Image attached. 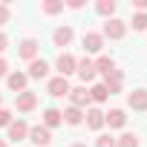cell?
I'll return each mask as SVG.
<instances>
[{
    "mask_svg": "<svg viewBox=\"0 0 147 147\" xmlns=\"http://www.w3.org/2000/svg\"><path fill=\"white\" fill-rule=\"evenodd\" d=\"M127 104H130L133 110L144 113V110H147V90H133V92L127 95Z\"/></svg>",
    "mask_w": 147,
    "mask_h": 147,
    "instance_id": "cell-13",
    "label": "cell"
},
{
    "mask_svg": "<svg viewBox=\"0 0 147 147\" xmlns=\"http://www.w3.org/2000/svg\"><path fill=\"white\" fill-rule=\"evenodd\" d=\"M78 78L84 81V84H90V81H95V63L90 61V58H84V61H78Z\"/></svg>",
    "mask_w": 147,
    "mask_h": 147,
    "instance_id": "cell-9",
    "label": "cell"
},
{
    "mask_svg": "<svg viewBox=\"0 0 147 147\" xmlns=\"http://www.w3.org/2000/svg\"><path fill=\"white\" fill-rule=\"evenodd\" d=\"M38 49H40V43H38L35 38H23L20 46H18V55H20L23 61H35V58H38Z\"/></svg>",
    "mask_w": 147,
    "mask_h": 147,
    "instance_id": "cell-4",
    "label": "cell"
},
{
    "mask_svg": "<svg viewBox=\"0 0 147 147\" xmlns=\"http://www.w3.org/2000/svg\"><path fill=\"white\" fill-rule=\"evenodd\" d=\"M95 9H98V15H104V18L110 20V18H113V12H115V0H98Z\"/></svg>",
    "mask_w": 147,
    "mask_h": 147,
    "instance_id": "cell-22",
    "label": "cell"
},
{
    "mask_svg": "<svg viewBox=\"0 0 147 147\" xmlns=\"http://www.w3.org/2000/svg\"><path fill=\"white\" fill-rule=\"evenodd\" d=\"M84 121H87L90 130H101V127H104V113H101L98 107H90V110L84 113Z\"/></svg>",
    "mask_w": 147,
    "mask_h": 147,
    "instance_id": "cell-12",
    "label": "cell"
},
{
    "mask_svg": "<svg viewBox=\"0 0 147 147\" xmlns=\"http://www.w3.org/2000/svg\"><path fill=\"white\" fill-rule=\"evenodd\" d=\"M107 98H110V92H107V87H104V84H95V87H90V101L101 104V101H107Z\"/></svg>",
    "mask_w": 147,
    "mask_h": 147,
    "instance_id": "cell-21",
    "label": "cell"
},
{
    "mask_svg": "<svg viewBox=\"0 0 147 147\" xmlns=\"http://www.w3.org/2000/svg\"><path fill=\"white\" fill-rule=\"evenodd\" d=\"M78 69V61L72 58V55H58V72H61V78H66V75H72V72Z\"/></svg>",
    "mask_w": 147,
    "mask_h": 147,
    "instance_id": "cell-8",
    "label": "cell"
},
{
    "mask_svg": "<svg viewBox=\"0 0 147 147\" xmlns=\"http://www.w3.org/2000/svg\"><path fill=\"white\" fill-rule=\"evenodd\" d=\"M29 141H32L35 147H46V144L52 141V130H46L43 124H38V127H29Z\"/></svg>",
    "mask_w": 147,
    "mask_h": 147,
    "instance_id": "cell-2",
    "label": "cell"
},
{
    "mask_svg": "<svg viewBox=\"0 0 147 147\" xmlns=\"http://www.w3.org/2000/svg\"><path fill=\"white\" fill-rule=\"evenodd\" d=\"M63 121H66V124H72V127L84 124V110H78V107H69V110H63Z\"/></svg>",
    "mask_w": 147,
    "mask_h": 147,
    "instance_id": "cell-19",
    "label": "cell"
},
{
    "mask_svg": "<svg viewBox=\"0 0 147 147\" xmlns=\"http://www.w3.org/2000/svg\"><path fill=\"white\" fill-rule=\"evenodd\" d=\"M6 46H9V38L0 32V58H3V49H6Z\"/></svg>",
    "mask_w": 147,
    "mask_h": 147,
    "instance_id": "cell-30",
    "label": "cell"
},
{
    "mask_svg": "<svg viewBox=\"0 0 147 147\" xmlns=\"http://www.w3.org/2000/svg\"><path fill=\"white\" fill-rule=\"evenodd\" d=\"M95 147H115V138H113V136H101Z\"/></svg>",
    "mask_w": 147,
    "mask_h": 147,
    "instance_id": "cell-27",
    "label": "cell"
},
{
    "mask_svg": "<svg viewBox=\"0 0 147 147\" xmlns=\"http://www.w3.org/2000/svg\"><path fill=\"white\" fill-rule=\"evenodd\" d=\"M0 147H6V141H3V138H0Z\"/></svg>",
    "mask_w": 147,
    "mask_h": 147,
    "instance_id": "cell-32",
    "label": "cell"
},
{
    "mask_svg": "<svg viewBox=\"0 0 147 147\" xmlns=\"http://www.w3.org/2000/svg\"><path fill=\"white\" fill-rule=\"evenodd\" d=\"M104 124H110V127H124L127 124V115H124V110H110V113H104Z\"/></svg>",
    "mask_w": 147,
    "mask_h": 147,
    "instance_id": "cell-17",
    "label": "cell"
},
{
    "mask_svg": "<svg viewBox=\"0 0 147 147\" xmlns=\"http://www.w3.org/2000/svg\"><path fill=\"white\" fill-rule=\"evenodd\" d=\"M81 43H84V52H90V55H92V52H101V46H104V38H101L98 32H87Z\"/></svg>",
    "mask_w": 147,
    "mask_h": 147,
    "instance_id": "cell-11",
    "label": "cell"
},
{
    "mask_svg": "<svg viewBox=\"0 0 147 147\" xmlns=\"http://www.w3.org/2000/svg\"><path fill=\"white\" fill-rule=\"evenodd\" d=\"M127 35V23L124 20H118V18H110L107 23H104V32H101V38H110V40H121Z\"/></svg>",
    "mask_w": 147,
    "mask_h": 147,
    "instance_id": "cell-1",
    "label": "cell"
},
{
    "mask_svg": "<svg viewBox=\"0 0 147 147\" xmlns=\"http://www.w3.org/2000/svg\"><path fill=\"white\" fill-rule=\"evenodd\" d=\"M6 81H9V87H12L15 92H23V90H26L29 75H26V72H12V75H6Z\"/></svg>",
    "mask_w": 147,
    "mask_h": 147,
    "instance_id": "cell-18",
    "label": "cell"
},
{
    "mask_svg": "<svg viewBox=\"0 0 147 147\" xmlns=\"http://www.w3.org/2000/svg\"><path fill=\"white\" fill-rule=\"evenodd\" d=\"M104 87H107L110 95H118L121 87H124V72H121V69H113L110 75H104Z\"/></svg>",
    "mask_w": 147,
    "mask_h": 147,
    "instance_id": "cell-3",
    "label": "cell"
},
{
    "mask_svg": "<svg viewBox=\"0 0 147 147\" xmlns=\"http://www.w3.org/2000/svg\"><path fill=\"white\" fill-rule=\"evenodd\" d=\"M3 75H9V63H6V58H0V78Z\"/></svg>",
    "mask_w": 147,
    "mask_h": 147,
    "instance_id": "cell-29",
    "label": "cell"
},
{
    "mask_svg": "<svg viewBox=\"0 0 147 147\" xmlns=\"http://www.w3.org/2000/svg\"><path fill=\"white\" fill-rule=\"evenodd\" d=\"M115 147H138V136L136 133H124L121 138H115Z\"/></svg>",
    "mask_w": 147,
    "mask_h": 147,
    "instance_id": "cell-23",
    "label": "cell"
},
{
    "mask_svg": "<svg viewBox=\"0 0 147 147\" xmlns=\"http://www.w3.org/2000/svg\"><path fill=\"white\" fill-rule=\"evenodd\" d=\"M43 12H46V15H58V12H63V3H61V0H46V3H43Z\"/></svg>",
    "mask_w": 147,
    "mask_h": 147,
    "instance_id": "cell-24",
    "label": "cell"
},
{
    "mask_svg": "<svg viewBox=\"0 0 147 147\" xmlns=\"http://www.w3.org/2000/svg\"><path fill=\"white\" fill-rule=\"evenodd\" d=\"M15 104H18L20 113H32V110L38 107V95L29 92V90H23V92H18V101H15Z\"/></svg>",
    "mask_w": 147,
    "mask_h": 147,
    "instance_id": "cell-6",
    "label": "cell"
},
{
    "mask_svg": "<svg viewBox=\"0 0 147 147\" xmlns=\"http://www.w3.org/2000/svg\"><path fill=\"white\" fill-rule=\"evenodd\" d=\"M0 104H3V95H0Z\"/></svg>",
    "mask_w": 147,
    "mask_h": 147,
    "instance_id": "cell-34",
    "label": "cell"
},
{
    "mask_svg": "<svg viewBox=\"0 0 147 147\" xmlns=\"http://www.w3.org/2000/svg\"><path fill=\"white\" fill-rule=\"evenodd\" d=\"M69 90H72V87H69V81H66V78H61V75H58V78H52V81H49V87H46V92H49L52 98H63V95H69Z\"/></svg>",
    "mask_w": 147,
    "mask_h": 147,
    "instance_id": "cell-5",
    "label": "cell"
},
{
    "mask_svg": "<svg viewBox=\"0 0 147 147\" xmlns=\"http://www.w3.org/2000/svg\"><path fill=\"white\" fill-rule=\"evenodd\" d=\"M72 38H75L72 26H58V29H55V35H52L55 46H69V43H72Z\"/></svg>",
    "mask_w": 147,
    "mask_h": 147,
    "instance_id": "cell-14",
    "label": "cell"
},
{
    "mask_svg": "<svg viewBox=\"0 0 147 147\" xmlns=\"http://www.w3.org/2000/svg\"><path fill=\"white\" fill-rule=\"evenodd\" d=\"M46 75H49V63L43 58L29 61V78H46Z\"/></svg>",
    "mask_w": 147,
    "mask_h": 147,
    "instance_id": "cell-15",
    "label": "cell"
},
{
    "mask_svg": "<svg viewBox=\"0 0 147 147\" xmlns=\"http://www.w3.org/2000/svg\"><path fill=\"white\" fill-rule=\"evenodd\" d=\"M61 121H63V113H61L58 107H49V110L43 113V127H46V130H52V127H58Z\"/></svg>",
    "mask_w": 147,
    "mask_h": 147,
    "instance_id": "cell-16",
    "label": "cell"
},
{
    "mask_svg": "<svg viewBox=\"0 0 147 147\" xmlns=\"http://www.w3.org/2000/svg\"><path fill=\"white\" fill-rule=\"evenodd\" d=\"M95 63V72H101V75H110V72L115 69V61L110 58V55H101L98 61H92Z\"/></svg>",
    "mask_w": 147,
    "mask_h": 147,
    "instance_id": "cell-20",
    "label": "cell"
},
{
    "mask_svg": "<svg viewBox=\"0 0 147 147\" xmlns=\"http://www.w3.org/2000/svg\"><path fill=\"white\" fill-rule=\"evenodd\" d=\"M9 124H12V110L0 107V127H9Z\"/></svg>",
    "mask_w": 147,
    "mask_h": 147,
    "instance_id": "cell-26",
    "label": "cell"
},
{
    "mask_svg": "<svg viewBox=\"0 0 147 147\" xmlns=\"http://www.w3.org/2000/svg\"><path fill=\"white\" fill-rule=\"evenodd\" d=\"M9 138H12V141H26V138H29V124H26L23 118L12 121V124H9Z\"/></svg>",
    "mask_w": 147,
    "mask_h": 147,
    "instance_id": "cell-7",
    "label": "cell"
},
{
    "mask_svg": "<svg viewBox=\"0 0 147 147\" xmlns=\"http://www.w3.org/2000/svg\"><path fill=\"white\" fill-rule=\"evenodd\" d=\"M72 147H87V144H72Z\"/></svg>",
    "mask_w": 147,
    "mask_h": 147,
    "instance_id": "cell-33",
    "label": "cell"
},
{
    "mask_svg": "<svg viewBox=\"0 0 147 147\" xmlns=\"http://www.w3.org/2000/svg\"><path fill=\"white\" fill-rule=\"evenodd\" d=\"M133 29H136V32H144V29H147V15H144V12H138V15L133 18Z\"/></svg>",
    "mask_w": 147,
    "mask_h": 147,
    "instance_id": "cell-25",
    "label": "cell"
},
{
    "mask_svg": "<svg viewBox=\"0 0 147 147\" xmlns=\"http://www.w3.org/2000/svg\"><path fill=\"white\" fill-rule=\"evenodd\" d=\"M9 23V3H0V26Z\"/></svg>",
    "mask_w": 147,
    "mask_h": 147,
    "instance_id": "cell-28",
    "label": "cell"
},
{
    "mask_svg": "<svg viewBox=\"0 0 147 147\" xmlns=\"http://www.w3.org/2000/svg\"><path fill=\"white\" fill-rule=\"evenodd\" d=\"M133 6H136L138 12H147V0H133Z\"/></svg>",
    "mask_w": 147,
    "mask_h": 147,
    "instance_id": "cell-31",
    "label": "cell"
},
{
    "mask_svg": "<svg viewBox=\"0 0 147 147\" xmlns=\"http://www.w3.org/2000/svg\"><path fill=\"white\" fill-rule=\"evenodd\" d=\"M69 101H72V107L84 110V107L90 104V90H87V87H75V90H69Z\"/></svg>",
    "mask_w": 147,
    "mask_h": 147,
    "instance_id": "cell-10",
    "label": "cell"
}]
</instances>
